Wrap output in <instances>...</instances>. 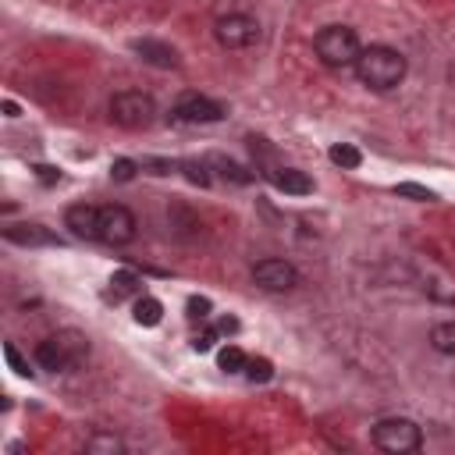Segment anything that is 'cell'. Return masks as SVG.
Masks as SVG:
<instances>
[{"label":"cell","instance_id":"obj_9","mask_svg":"<svg viewBox=\"0 0 455 455\" xmlns=\"http://www.w3.org/2000/svg\"><path fill=\"white\" fill-rule=\"evenodd\" d=\"M252 281H256L263 291H291V288L299 284V270H295L288 259L267 256V259L252 263Z\"/></svg>","mask_w":455,"mask_h":455},{"label":"cell","instance_id":"obj_23","mask_svg":"<svg viewBox=\"0 0 455 455\" xmlns=\"http://www.w3.org/2000/svg\"><path fill=\"white\" fill-rule=\"evenodd\" d=\"M395 192L405 196V199H416V203H434V199H437L430 188H423V185H416V181H402V185H395Z\"/></svg>","mask_w":455,"mask_h":455},{"label":"cell","instance_id":"obj_10","mask_svg":"<svg viewBox=\"0 0 455 455\" xmlns=\"http://www.w3.org/2000/svg\"><path fill=\"white\" fill-rule=\"evenodd\" d=\"M64 228H68L75 238L96 242V238H100V206H92V203H75V206H68Z\"/></svg>","mask_w":455,"mask_h":455},{"label":"cell","instance_id":"obj_13","mask_svg":"<svg viewBox=\"0 0 455 455\" xmlns=\"http://www.w3.org/2000/svg\"><path fill=\"white\" fill-rule=\"evenodd\" d=\"M267 178H270L281 192H288V196H309V192H313V178H309L306 171H295V167H270Z\"/></svg>","mask_w":455,"mask_h":455},{"label":"cell","instance_id":"obj_15","mask_svg":"<svg viewBox=\"0 0 455 455\" xmlns=\"http://www.w3.org/2000/svg\"><path fill=\"white\" fill-rule=\"evenodd\" d=\"M135 323L139 327H156L160 320H164V302L160 299H153V295H139L135 299Z\"/></svg>","mask_w":455,"mask_h":455},{"label":"cell","instance_id":"obj_21","mask_svg":"<svg viewBox=\"0 0 455 455\" xmlns=\"http://www.w3.org/2000/svg\"><path fill=\"white\" fill-rule=\"evenodd\" d=\"M178 167L185 171V178H188L192 185H210V181H213V174H210V164H206V156H203V160H181Z\"/></svg>","mask_w":455,"mask_h":455},{"label":"cell","instance_id":"obj_27","mask_svg":"<svg viewBox=\"0 0 455 455\" xmlns=\"http://www.w3.org/2000/svg\"><path fill=\"white\" fill-rule=\"evenodd\" d=\"M206 316H210V299L192 295L188 299V320H206Z\"/></svg>","mask_w":455,"mask_h":455},{"label":"cell","instance_id":"obj_11","mask_svg":"<svg viewBox=\"0 0 455 455\" xmlns=\"http://www.w3.org/2000/svg\"><path fill=\"white\" fill-rule=\"evenodd\" d=\"M4 238L14 242V245H25V249H39V245H60V238L43 228V224H7L4 228Z\"/></svg>","mask_w":455,"mask_h":455},{"label":"cell","instance_id":"obj_8","mask_svg":"<svg viewBox=\"0 0 455 455\" xmlns=\"http://www.w3.org/2000/svg\"><path fill=\"white\" fill-rule=\"evenodd\" d=\"M224 114H228L224 103H217L210 96H199V92H185L171 107V121H178V124H213Z\"/></svg>","mask_w":455,"mask_h":455},{"label":"cell","instance_id":"obj_29","mask_svg":"<svg viewBox=\"0 0 455 455\" xmlns=\"http://www.w3.org/2000/svg\"><path fill=\"white\" fill-rule=\"evenodd\" d=\"M142 167H146L149 174H171V171H174L178 164H171V160H153V156H146V160H142Z\"/></svg>","mask_w":455,"mask_h":455},{"label":"cell","instance_id":"obj_2","mask_svg":"<svg viewBox=\"0 0 455 455\" xmlns=\"http://www.w3.org/2000/svg\"><path fill=\"white\" fill-rule=\"evenodd\" d=\"M85 355H89V338L82 331H57L36 345V363L39 370H50V373L75 370L85 363Z\"/></svg>","mask_w":455,"mask_h":455},{"label":"cell","instance_id":"obj_5","mask_svg":"<svg viewBox=\"0 0 455 455\" xmlns=\"http://www.w3.org/2000/svg\"><path fill=\"white\" fill-rule=\"evenodd\" d=\"M110 121L128 128V132H139V128H149L156 121V100L142 89H124V92H114L110 96Z\"/></svg>","mask_w":455,"mask_h":455},{"label":"cell","instance_id":"obj_3","mask_svg":"<svg viewBox=\"0 0 455 455\" xmlns=\"http://www.w3.org/2000/svg\"><path fill=\"white\" fill-rule=\"evenodd\" d=\"M313 50H316V57L327 68L341 71V68H355L359 53H363V43H359L355 28H348V25H327V28H320L313 36Z\"/></svg>","mask_w":455,"mask_h":455},{"label":"cell","instance_id":"obj_18","mask_svg":"<svg viewBox=\"0 0 455 455\" xmlns=\"http://www.w3.org/2000/svg\"><path fill=\"white\" fill-rule=\"evenodd\" d=\"M327 156H331L334 167H345V171H355V167L363 164V153H359L352 142H338V146H331Z\"/></svg>","mask_w":455,"mask_h":455},{"label":"cell","instance_id":"obj_6","mask_svg":"<svg viewBox=\"0 0 455 455\" xmlns=\"http://www.w3.org/2000/svg\"><path fill=\"white\" fill-rule=\"evenodd\" d=\"M213 36H217V43L224 50H249L259 39V21L252 14L231 11V14H220L213 21Z\"/></svg>","mask_w":455,"mask_h":455},{"label":"cell","instance_id":"obj_22","mask_svg":"<svg viewBox=\"0 0 455 455\" xmlns=\"http://www.w3.org/2000/svg\"><path fill=\"white\" fill-rule=\"evenodd\" d=\"M245 377H249L252 384H267V380L274 377L270 359H249V363H245Z\"/></svg>","mask_w":455,"mask_h":455},{"label":"cell","instance_id":"obj_4","mask_svg":"<svg viewBox=\"0 0 455 455\" xmlns=\"http://www.w3.org/2000/svg\"><path fill=\"white\" fill-rule=\"evenodd\" d=\"M370 441L387 455H412L423 448V430L409 416H384L373 423Z\"/></svg>","mask_w":455,"mask_h":455},{"label":"cell","instance_id":"obj_30","mask_svg":"<svg viewBox=\"0 0 455 455\" xmlns=\"http://www.w3.org/2000/svg\"><path fill=\"white\" fill-rule=\"evenodd\" d=\"M213 327H217V334H235V331H238V320H235V316H220Z\"/></svg>","mask_w":455,"mask_h":455},{"label":"cell","instance_id":"obj_19","mask_svg":"<svg viewBox=\"0 0 455 455\" xmlns=\"http://www.w3.org/2000/svg\"><path fill=\"white\" fill-rule=\"evenodd\" d=\"M245 363H249V355H245L238 345H224V348L217 352V366H220L224 373H245Z\"/></svg>","mask_w":455,"mask_h":455},{"label":"cell","instance_id":"obj_24","mask_svg":"<svg viewBox=\"0 0 455 455\" xmlns=\"http://www.w3.org/2000/svg\"><path fill=\"white\" fill-rule=\"evenodd\" d=\"M135 171H142V164H135V160H124V156L110 164V178H114V181H132V178H135Z\"/></svg>","mask_w":455,"mask_h":455},{"label":"cell","instance_id":"obj_28","mask_svg":"<svg viewBox=\"0 0 455 455\" xmlns=\"http://www.w3.org/2000/svg\"><path fill=\"white\" fill-rule=\"evenodd\" d=\"M32 171H36V178H39L43 185H57V181H60V171H57V167H50V164H36Z\"/></svg>","mask_w":455,"mask_h":455},{"label":"cell","instance_id":"obj_17","mask_svg":"<svg viewBox=\"0 0 455 455\" xmlns=\"http://www.w3.org/2000/svg\"><path fill=\"white\" fill-rule=\"evenodd\" d=\"M430 348L441 355H455V320H441L430 331Z\"/></svg>","mask_w":455,"mask_h":455},{"label":"cell","instance_id":"obj_16","mask_svg":"<svg viewBox=\"0 0 455 455\" xmlns=\"http://www.w3.org/2000/svg\"><path fill=\"white\" fill-rule=\"evenodd\" d=\"M85 451L89 455H121L124 451V441L117 434H110V430H96V434L85 437Z\"/></svg>","mask_w":455,"mask_h":455},{"label":"cell","instance_id":"obj_12","mask_svg":"<svg viewBox=\"0 0 455 455\" xmlns=\"http://www.w3.org/2000/svg\"><path fill=\"white\" fill-rule=\"evenodd\" d=\"M132 50L149 68H164V71L167 68H178V50L167 46V43H160V39H132Z\"/></svg>","mask_w":455,"mask_h":455},{"label":"cell","instance_id":"obj_14","mask_svg":"<svg viewBox=\"0 0 455 455\" xmlns=\"http://www.w3.org/2000/svg\"><path fill=\"white\" fill-rule=\"evenodd\" d=\"M206 164L217 167V174H220L224 181H231V185H252V178H256V174L245 171L242 164H235V160H228V156H217V153H210Z\"/></svg>","mask_w":455,"mask_h":455},{"label":"cell","instance_id":"obj_7","mask_svg":"<svg viewBox=\"0 0 455 455\" xmlns=\"http://www.w3.org/2000/svg\"><path fill=\"white\" fill-rule=\"evenodd\" d=\"M135 235H139V220H135V213L128 206H121V203L100 206V238L96 242L128 245V242H135Z\"/></svg>","mask_w":455,"mask_h":455},{"label":"cell","instance_id":"obj_25","mask_svg":"<svg viewBox=\"0 0 455 455\" xmlns=\"http://www.w3.org/2000/svg\"><path fill=\"white\" fill-rule=\"evenodd\" d=\"M4 359H7V363H11V370H14V373H18V377H32V370H28V363H25V359H21V355H18V348H14V345H11V341H7V345H4Z\"/></svg>","mask_w":455,"mask_h":455},{"label":"cell","instance_id":"obj_1","mask_svg":"<svg viewBox=\"0 0 455 455\" xmlns=\"http://www.w3.org/2000/svg\"><path fill=\"white\" fill-rule=\"evenodd\" d=\"M352 71H355V78H359L366 89L387 92V89L402 85L409 64H405V57H402L395 46L377 43V46H363V53H359V60H355Z\"/></svg>","mask_w":455,"mask_h":455},{"label":"cell","instance_id":"obj_31","mask_svg":"<svg viewBox=\"0 0 455 455\" xmlns=\"http://www.w3.org/2000/svg\"><path fill=\"white\" fill-rule=\"evenodd\" d=\"M4 114H7V117H18V103H14V100H4Z\"/></svg>","mask_w":455,"mask_h":455},{"label":"cell","instance_id":"obj_26","mask_svg":"<svg viewBox=\"0 0 455 455\" xmlns=\"http://www.w3.org/2000/svg\"><path fill=\"white\" fill-rule=\"evenodd\" d=\"M217 338H220V334H217V327H206V331H199V334L192 338V348H196V352H210Z\"/></svg>","mask_w":455,"mask_h":455},{"label":"cell","instance_id":"obj_20","mask_svg":"<svg viewBox=\"0 0 455 455\" xmlns=\"http://www.w3.org/2000/svg\"><path fill=\"white\" fill-rule=\"evenodd\" d=\"M139 274L135 270H117L114 277H110V291H114V299H121V295H135L139 291Z\"/></svg>","mask_w":455,"mask_h":455}]
</instances>
